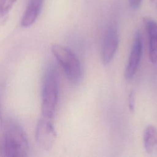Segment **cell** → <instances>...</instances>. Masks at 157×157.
Returning a JSON list of instances; mask_svg holds the SVG:
<instances>
[{
  "mask_svg": "<svg viewBox=\"0 0 157 157\" xmlns=\"http://www.w3.org/2000/svg\"><path fill=\"white\" fill-rule=\"evenodd\" d=\"M144 23L148 38L149 57L153 64L157 63V22L150 18H144Z\"/></svg>",
  "mask_w": 157,
  "mask_h": 157,
  "instance_id": "cell-7",
  "label": "cell"
},
{
  "mask_svg": "<svg viewBox=\"0 0 157 157\" xmlns=\"http://www.w3.org/2000/svg\"><path fill=\"white\" fill-rule=\"evenodd\" d=\"M44 0H29L21 20V26L28 28L37 20L44 5Z\"/></svg>",
  "mask_w": 157,
  "mask_h": 157,
  "instance_id": "cell-8",
  "label": "cell"
},
{
  "mask_svg": "<svg viewBox=\"0 0 157 157\" xmlns=\"http://www.w3.org/2000/svg\"><path fill=\"white\" fill-rule=\"evenodd\" d=\"M28 138L23 129L14 121L9 120L3 128L0 155L9 157L27 156Z\"/></svg>",
  "mask_w": 157,
  "mask_h": 157,
  "instance_id": "cell-1",
  "label": "cell"
},
{
  "mask_svg": "<svg viewBox=\"0 0 157 157\" xmlns=\"http://www.w3.org/2000/svg\"><path fill=\"white\" fill-rule=\"evenodd\" d=\"M59 93V77L53 67H50L43 78L42 86V117L52 120L56 108Z\"/></svg>",
  "mask_w": 157,
  "mask_h": 157,
  "instance_id": "cell-2",
  "label": "cell"
},
{
  "mask_svg": "<svg viewBox=\"0 0 157 157\" xmlns=\"http://www.w3.org/2000/svg\"><path fill=\"white\" fill-rule=\"evenodd\" d=\"M3 128H4V126H3L1 112V109H0V148H1V141H2V138Z\"/></svg>",
  "mask_w": 157,
  "mask_h": 157,
  "instance_id": "cell-13",
  "label": "cell"
},
{
  "mask_svg": "<svg viewBox=\"0 0 157 157\" xmlns=\"http://www.w3.org/2000/svg\"><path fill=\"white\" fill-rule=\"evenodd\" d=\"M142 53V38L139 31L136 33L130 55L126 67L124 77L126 80H131L136 74L139 66Z\"/></svg>",
  "mask_w": 157,
  "mask_h": 157,
  "instance_id": "cell-5",
  "label": "cell"
},
{
  "mask_svg": "<svg viewBox=\"0 0 157 157\" xmlns=\"http://www.w3.org/2000/svg\"><path fill=\"white\" fill-rule=\"evenodd\" d=\"M128 2L131 8L136 10L140 7L142 0H128Z\"/></svg>",
  "mask_w": 157,
  "mask_h": 157,
  "instance_id": "cell-12",
  "label": "cell"
},
{
  "mask_svg": "<svg viewBox=\"0 0 157 157\" xmlns=\"http://www.w3.org/2000/svg\"><path fill=\"white\" fill-rule=\"evenodd\" d=\"M144 147L147 153L153 152L157 145V130L151 124L147 126L144 133Z\"/></svg>",
  "mask_w": 157,
  "mask_h": 157,
  "instance_id": "cell-9",
  "label": "cell"
},
{
  "mask_svg": "<svg viewBox=\"0 0 157 157\" xmlns=\"http://www.w3.org/2000/svg\"><path fill=\"white\" fill-rule=\"evenodd\" d=\"M119 44V37L117 28L112 25L107 30L102 50L103 63L109 64L115 56Z\"/></svg>",
  "mask_w": 157,
  "mask_h": 157,
  "instance_id": "cell-6",
  "label": "cell"
},
{
  "mask_svg": "<svg viewBox=\"0 0 157 157\" xmlns=\"http://www.w3.org/2000/svg\"><path fill=\"white\" fill-rule=\"evenodd\" d=\"M155 1V0H150V1H151V2H154Z\"/></svg>",
  "mask_w": 157,
  "mask_h": 157,
  "instance_id": "cell-14",
  "label": "cell"
},
{
  "mask_svg": "<svg viewBox=\"0 0 157 157\" xmlns=\"http://www.w3.org/2000/svg\"><path fill=\"white\" fill-rule=\"evenodd\" d=\"M17 0H0V23L7 17Z\"/></svg>",
  "mask_w": 157,
  "mask_h": 157,
  "instance_id": "cell-10",
  "label": "cell"
},
{
  "mask_svg": "<svg viewBox=\"0 0 157 157\" xmlns=\"http://www.w3.org/2000/svg\"><path fill=\"white\" fill-rule=\"evenodd\" d=\"M35 137L37 145L44 150H50L56 139V132L52 120L41 117L37 123Z\"/></svg>",
  "mask_w": 157,
  "mask_h": 157,
  "instance_id": "cell-4",
  "label": "cell"
},
{
  "mask_svg": "<svg viewBox=\"0 0 157 157\" xmlns=\"http://www.w3.org/2000/svg\"><path fill=\"white\" fill-rule=\"evenodd\" d=\"M52 51L67 78L73 83L79 81L81 77V66L77 56L69 48L58 44L53 45Z\"/></svg>",
  "mask_w": 157,
  "mask_h": 157,
  "instance_id": "cell-3",
  "label": "cell"
},
{
  "mask_svg": "<svg viewBox=\"0 0 157 157\" xmlns=\"http://www.w3.org/2000/svg\"><path fill=\"white\" fill-rule=\"evenodd\" d=\"M128 105L130 111L133 112L135 109V96L134 91H131L128 97Z\"/></svg>",
  "mask_w": 157,
  "mask_h": 157,
  "instance_id": "cell-11",
  "label": "cell"
}]
</instances>
